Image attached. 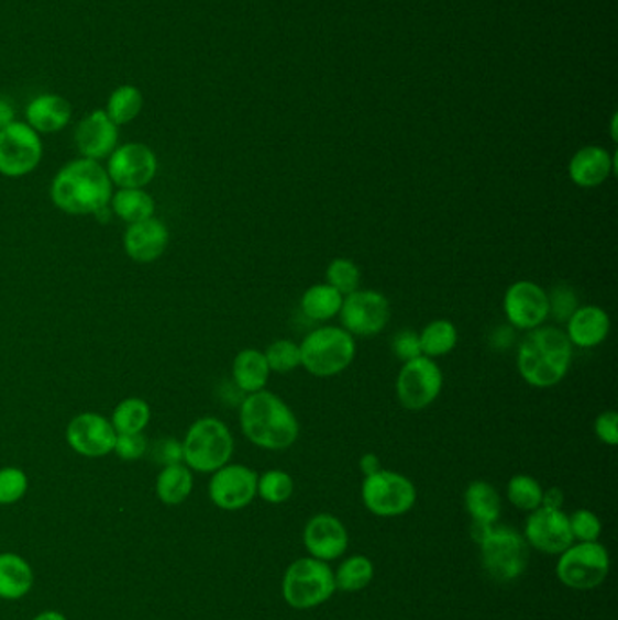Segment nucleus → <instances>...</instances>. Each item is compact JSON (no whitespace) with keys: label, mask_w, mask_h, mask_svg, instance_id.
<instances>
[{"label":"nucleus","mask_w":618,"mask_h":620,"mask_svg":"<svg viewBox=\"0 0 618 620\" xmlns=\"http://www.w3.org/2000/svg\"><path fill=\"white\" fill-rule=\"evenodd\" d=\"M109 180L119 189H145L158 175V156L142 142L122 144L106 164Z\"/></svg>","instance_id":"nucleus-13"},{"label":"nucleus","mask_w":618,"mask_h":620,"mask_svg":"<svg viewBox=\"0 0 618 620\" xmlns=\"http://www.w3.org/2000/svg\"><path fill=\"white\" fill-rule=\"evenodd\" d=\"M184 465L198 474H212L231 463L234 438L222 419L206 416L196 419L181 440Z\"/></svg>","instance_id":"nucleus-5"},{"label":"nucleus","mask_w":618,"mask_h":620,"mask_svg":"<svg viewBox=\"0 0 618 620\" xmlns=\"http://www.w3.org/2000/svg\"><path fill=\"white\" fill-rule=\"evenodd\" d=\"M479 546L483 568L497 583H514L528 568L530 546L516 528L494 524Z\"/></svg>","instance_id":"nucleus-7"},{"label":"nucleus","mask_w":618,"mask_h":620,"mask_svg":"<svg viewBox=\"0 0 618 620\" xmlns=\"http://www.w3.org/2000/svg\"><path fill=\"white\" fill-rule=\"evenodd\" d=\"M30 488V477L26 472L16 466L0 468V507H10L21 501Z\"/></svg>","instance_id":"nucleus-38"},{"label":"nucleus","mask_w":618,"mask_h":620,"mask_svg":"<svg viewBox=\"0 0 618 620\" xmlns=\"http://www.w3.org/2000/svg\"><path fill=\"white\" fill-rule=\"evenodd\" d=\"M562 502H564V494H562L561 488H556V486L548 488V490H544V494H542L541 507L561 510Z\"/></svg>","instance_id":"nucleus-46"},{"label":"nucleus","mask_w":618,"mask_h":620,"mask_svg":"<svg viewBox=\"0 0 618 620\" xmlns=\"http://www.w3.org/2000/svg\"><path fill=\"white\" fill-rule=\"evenodd\" d=\"M572 362L573 345L559 326H537L517 346V370L533 388L556 387L566 378Z\"/></svg>","instance_id":"nucleus-2"},{"label":"nucleus","mask_w":618,"mask_h":620,"mask_svg":"<svg viewBox=\"0 0 618 620\" xmlns=\"http://www.w3.org/2000/svg\"><path fill=\"white\" fill-rule=\"evenodd\" d=\"M195 488V476L189 466L184 463L167 465L156 476V497L167 507H178L186 502Z\"/></svg>","instance_id":"nucleus-26"},{"label":"nucleus","mask_w":618,"mask_h":620,"mask_svg":"<svg viewBox=\"0 0 618 620\" xmlns=\"http://www.w3.org/2000/svg\"><path fill=\"white\" fill-rule=\"evenodd\" d=\"M142 109H144V93L136 86L124 84L109 95L103 111L120 128V125L131 124L133 120L139 119Z\"/></svg>","instance_id":"nucleus-31"},{"label":"nucleus","mask_w":618,"mask_h":620,"mask_svg":"<svg viewBox=\"0 0 618 620\" xmlns=\"http://www.w3.org/2000/svg\"><path fill=\"white\" fill-rule=\"evenodd\" d=\"M15 108L8 99L0 97V130H4L8 125L16 122Z\"/></svg>","instance_id":"nucleus-47"},{"label":"nucleus","mask_w":618,"mask_h":620,"mask_svg":"<svg viewBox=\"0 0 618 620\" xmlns=\"http://www.w3.org/2000/svg\"><path fill=\"white\" fill-rule=\"evenodd\" d=\"M611 318L598 306H578L566 321L567 340L573 348H595L608 340Z\"/></svg>","instance_id":"nucleus-21"},{"label":"nucleus","mask_w":618,"mask_h":620,"mask_svg":"<svg viewBox=\"0 0 618 620\" xmlns=\"http://www.w3.org/2000/svg\"><path fill=\"white\" fill-rule=\"evenodd\" d=\"M71 119V102L57 93L36 95L26 106V124L38 135H53L66 130Z\"/></svg>","instance_id":"nucleus-23"},{"label":"nucleus","mask_w":618,"mask_h":620,"mask_svg":"<svg viewBox=\"0 0 618 620\" xmlns=\"http://www.w3.org/2000/svg\"><path fill=\"white\" fill-rule=\"evenodd\" d=\"M372 579H374V564L366 555L345 558L338 572H334L335 589H341L345 594L365 589L371 585Z\"/></svg>","instance_id":"nucleus-33"},{"label":"nucleus","mask_w":618,"mask_h":620,"mask_svg":"<svg viewBox=\"0 0 618 620\" xmlns=\"http://www.w3.org/2000/svg\"><path fill=\"white\" fill-rule=\"evenodd\" d=\"M44 156L42 136L26 122H13L0 130V175L22 178L41 166Z\"/></svg>","instance_id":"nucleus-11"},{"label":"nucleus","mask_w":618,"mask_h":620,"mask_svg":"<svg viewBox=\"0 0 618 620\" xmlns=\"http://www.w3.org/2000/svg\"><path fill=\"white\" fill-rule=\"evenodd\" d=\"M304 544L310 557L330 563L349 549V532L338 517L318 513L305 527Z\"/></svg>","instance_id":"nucleus-19"},{"label":"nucleus","mask_w":618,"mask_h":620,"mask_svg":"<svg viewBox=\"0 0 618 620\" xmlns=\"http://www.w3.org/2000/svg\"><path fill=\"white\" fill-rule=\"evenodd\" d=\"M109 419L117 434H140L150 424L151 405L142 398L122 399Z\"/></svg>","instance_id":"nucleus-32"},{"label":"nucleus","mask_w":618,"mask_h":620,"mask_svg":"<svg viewBox=\"0 0 618 620\" xmlns=\"http://www.w3.org/2000/svg\"><path fill=\"white\" fill-rule=\"evenodd\" d=\"M271 373L289 374L301 367L299 343L293 340H276L263 351Z\"/></svg>","instance_id":"nucleus-35"},{"label":"nucleus","mask_w":618,"mask_h":620,"mask_svg":"<svg viewBox=\"0 0 618 620\" xmlns=\"http://www.w3.org/2000/svg\"><path fill=\"white\" fill-rule=\"evenodd\" d=\"M294 494V479L285 470H267L258 476V496L268 505L289 501Z\"/></svg>","instance_id":"nucleus-36"},{"label":"nucleus","mask_w":618,"mask_h":620,"mask_svg":"<svg viewBox=\"0 0 618 620\" xmlns=\"http://www.w3.org/2000/svg\"><path fill=\"white\" fill-rule=\"evenodd\" d=\"M567 517H570L573 541H577V543H597L600 533H603V522L598 519L597 513H593L592 510H586V508H581V510Z\"/></svg>","instance_id":"nucleus-39"},{"label":"nucleus","mask_w":618,"mask_h":620,"mask_svg":"<svg viewBox=\"0 0 618 620\" xmlns=\"http://www.w3.org/2000/svg\"><path fill=\"white\" fill-rule=\"evenodd\" d=\"M542 494H544V488L541 483L537 481L536 477L526 476V474L511 477L506 486L508 501L522 512H533L541 507Z\"/></svg>","instance_id":"nucleus-34"},{"label":"nucleus","mask_w":618,"mask_h":620,"mask_svg":"<svg viewBox=\"0 0 618 620\" xmlns=\"http://www.w3.org/2000/svg\"><path fill=\"white\" fill-rule=\"evenodd\" d=\"M609 553L604 544L598 543H573L570 549L559 555L556 563V577L562 585L572 589L597 588L608 579Z\"/></svg>","instance_id":"nucleus-9"},{"label":"nucleus","mask_w":618,"mask_h":620,"mask_svg":"<svg viewBox=\"0 0 618 620\" xmlns=\"http://www.w3.org/2000/svg\"><path fill=\"white\" fill-rule=\"evenodd\" d=\"M548 303H550V315L559 323H566L570 315L577 310L578 298L573 287L566 284H559L548 292Z\"/></svg>","instance_id":"nucleus-40"},{"label":"nucleus","mask_w":618,"mask_h":620,"mask_svg":"<svg viewBox=\"0 0 618 620\" xmlns=\"http://www.w3.org/2000/svg\"><path fill=\"white\" fill-rule=\"evenodd\" d=\"M271 374L265 354L258 348H243L232 362V383L245 396L265 390Z\"/></svg>","instance_id":"nucleus-24"},{"label":"nucleus","mask_w":618,"mask_h":620,"mask_svg":"<svg viewBox=\"0 0 618 620\" xmlns=\"http://www.w3.org/2000/svg\"><path fill=\"white\" fill-rule=\"evenodd\" d=\"M49 197L69 217H95L111 202L113 184L102 162L75 158L53 176Z\"/></svg>","instance_id":"nucleus-1"},{"label":"nucleus","mask_w":618,"mask_h":620,"mask_svg":"<svg viewBox=\"0 0 618 620\" xmlns=\"http://www.w3.org/2000/svg\"><path fill=\"white\" fill-rule=\"evenodd\" d=\"M390 301L379 290L357 289L343 298L341 326L352 336H377L390 321Z\"/></svg>","instance_id":"nucleus-12"},{"label":"nucleus","mask_w":618,"mask_h":620,"mask_svg":"<svg viewBox=\"0 0 618 620\" xmlns=\"http://www.w3.org/2000/svg\"><path fill=\"white\" fill-rule=\"evenodd\" d=\"M443 385V370L438 362L419 356L412 362L402 363L396 378V398L402 409L421 412L435 403Z\"/></svg>","instance_id":"nucleus-10"},{"label":"nucleus","mask_w":618,"mask_h":620,"mask_svg":"<svg viewBox=\"0 0 618 620\" xmlns=\"http://www.w3.org/2000/svg\"><path fill=\"white\" fill-rule=\"evenodd\" d=\"M256 496H258V474L253 468L228 463L220 470L212 472L209 497L212 505L220 510L238 512L247 508Z\"/></svg>","instance_id":"nucleus-15"},{"label":"nucleus","mask_w":618,"mask_h":620,"mask_svg":"<svg viewBox=\"0 0 618 620\" xmlns=\"http://www.w3.org/2000/svg\"><path fill=\"white\" fill-rule=\"evenodd\" d=\"M343 298L345 296L338 292L334 287H330L329 284L312 285L301 296L299 309L310 321L325 323L340 314Z\"/></svg>","instance_id":"nucleus-28"},{"label":"nucleus","mask_w":618,"mask_h":620,"mask_svg":"<svg viewBox=\"0 0 618 620\" xmlns=\"http://www.w3.org/2000/svg\"><path fill=\"white\" fill-rule=\"evenodd\" d=\"M391 352L399 362H412L416 357L423 356L421 352V343H419V332L405 331L397 332L396 336L391 337Z\"/></svg>","instance_id":"nucleus-42"},{"label":"nucleus","mask_w":618,"mask_h":620,"mask_svg":"<svg viewBox=\"0 0 618 620\" xmlns=\"http://www.w3.org/2000/svg\"><path fill=\"white\" fill-rule=\"evenodd\" d=\"M360 468L363 472V476H372V474L382 470V461H379L376 454L361 455Z\"/></svg>","instance_id":"nucleus-48"},{"label":"nucleus","mask_w":618,"mask_h":620,"mask_svg":"<svg viewBox=\"0 0 618 620\" xmlns=\"http://www.w3.org/2000/svg\"><path fill=\"white\" fill-rule=\"evenodd\" d=\"M525 539L528 546L548 555H561L575 543L567 513L544 507L537 508L526 519Z\"/></svg>","instance_id":"nucleus-17"},{"label":"nucleus","mask_w":618,"mask_h":620,"mask_svg":"<svg viewBox=\"0 0 618 620\" xmlns=\"http://www.w3.org/2000/svg\"><path fill=\"white\" fill-rule=\"evenodd\" d=\"M33 620H67V617L63 616L60 611L47 610L42 611L41 616H36Z\"/></svg>","instance_id":"nucleus-49"},{"label":"nucleus","mask_w":618,"mask_h":620,"mask_svg":"<svg viewBox=\"0 0 618 620\" xmlns=\"http://www.w3.org/2000/svg\"><path fill=\"white\" fill-rule=\"evenodd\" d=\"M325 278V284L334 287L341 295H352L354 290L360 289L361 270L352 259L335 258L327 267Z\"/></svg>","instance_id":"nucleus-37"},{"label":"nucleus","mask_w":618,"mask_h":620,"mask_svg":"<svg viewBox=\"0 0 618 620\" xmlns=\"http://www.w3.org/2000/svg\"><path fill=\"white\" fill-rule=\"evenodd\" d=\"M423 356L430 359L446 356L459 343L457 326L450 320H433L419 332Z\"/></svg>","instance_id":"nucleus-30"},{"label":"nucleus","mask_w":618,"mask_h":620,"mask_svg":"<svg viewBox=\"0 0 618 620\" xmlns=\"http://www.w3.org/2000/svg\"><path fill=\"white\" fill-rule=\"evenodd\" d=\"M356 348V337L343 326H318L299 343L301 367L314 378H334L351 367Z\"/></svg>","instance_id":"nucleus-4"},{"label":"nucleus","mask_w":618,"mask_h":620,"mask_svg":"<svg viewBox=\"0 0 618 620\" xmlns=\"http://www.w3.org/2000/svg\"><path fill=\"white\" fill-rule=\"evenodd\" d=\"M595 435L604 445H618V416L615 410L598 413L595 419Z\"/></svg>","instance_id":"nucleus-43"},{"label":"nucleus","mask_w":618,"mask_h":620,"mask_svg":"<svg viewBox=\"0 0 618 620\" xmlns=\"http://www.w3.org/2000/svg\"><path fill=\"white\" fill-rule=\"evenodd\" d=\"M503 310L508 325L516 331H533L550 318L547 289L530 279L516 281L506 289Z\"/></svg>","instance_id":"nucleus-14"},{"label":"nucleus","mask_w":618,"mask_h":620,"mask_svg":"<svg viewBox=\"0 0 618 620\" xmlns=\"http://www.w3.org/2000/svg\"><path fill=\"white\" fill-rule=\"evenodd\" d=\"M615 155L600 145H586L572 156L567 175L570 180L583 189L603 186L615 173Z\"/></svg>","instance_id":"nucleus-22"},{"label":"nucleus","mask_w":618,"mask_h":620,"mask_svg":"<svg viewBox=\"0 0 618 620\" xmlns=\"http://www.w3.org/2000/svg\"><path fill=\"white\" fill-rule=\"evenodd\" d=\"M32 564L16 553H0V599H24L33 588Z\"/></svg>","instance_id":"nucleus-25"},{"label":"nucleus","mask_w":618,"mask_h":620,"mask_svg":"<svg viewBox=\"0 0 618 620\" xmlns=\"http://www.w3.org/2000/svg\"><path fill=\"white\" fill-rule=\"evenodd\" d=\"M150 440L144 432L140 434H119L114 441L113 454L119 455L122 461H139L147 454Z\"/></svg>","instance_id":"nucleus-41"},{"label":"nucleus","mask_w":618,"mask_h":620,"mask_svg":"<svg viewBox=\"0 0 618 620\" xmlns=\"http://www.w3.org/2000/svg\"><path fill=\"white\" fill-rule=\"evenodd\" d=\"M514 326H499V329H495L494 334L489 337V345L494 346L495 351H506V348H510L514 345Z\"/></svg>","instance_id":"nucleus-45"},{"label":"nucleus","mask_w":618,"mask_h":620,"mask_svg":"<svg viewBox=\"0 0 618 620\" xmlns=\"http://www.w3.org/2000/svg\"><path fill=\"white\" fill-rule=\"evenodd\" d=\"M111 212L122 222L136 223L155 217L156 202L145 189H119L111 197Z\"/></svg>","instance_id":"nucleus-29"},{"label":"nucleus","mask_w":618,"mask_h":620,"mask_svg":"<svg viewBox=\"0 0 618 620\" xmlns=\"http://www.w3.org/2000/svg\"><path fill=\"white\" fill-rule=\"evenodd\" d=\"M464 507L472 521L497 524L503 502L494 485L488 481H472L464 491Z\"/></svg>","instance_id":"nucleus-27"},{"label":"nucleus","mask_w":618,"mask_h":620,"mask_svg":"<svg viewBox=\"0 0 618 620\" xmlns=\"http://www.w3.org/2000/svg\"><path fill=\"white\" fill-rule=\"evenodd\" d=\"M169 228L161 218L151 217L125 228L124 251L136 264H153L164 256L169 245Z\"/></svg>","instance_id":"nucleus-20"},{"label":"nucleus","mask_w":618,"mask_h":620,"mask_svg":"<svg viewBox=\"0 0 618 620\" xmlns=\"http://www.w3.org/2000/svg\"><path fill=\"white\" fill-rule=\"evenodd\" d=\"M240 427L254 446L271 452L287 450L298 441L299 419L278 394L260 390L240 403Z\"/></svg>","instance_id":"nucleus-3"},{"label":"nucleus","mask_w":618,"mask_h":620,"mask_svg":"<svg viewBox=\"0 0 618 620\" xmlns=\"http://www.w3.org/2000/svg\"><path fill=\"white\" fill-rule=\"evenodd\" d=\"M155 460L164 466L184 463V449H181V441L175 440V438L161 440V443H158L155 449Z\"/></svg>","instance_id":"nucleus-44"},{"label":"nucleus","mask_w":618,"mask_h":620,"mask_svg":"<svg viewBox=\"0 0 618 620\" xmlns=\"http://www.w3.org/2000/svg\"><path fill=\"white\" fill-rule=\"evenodd\" d=\"M334 572L320 558L304 557L294 561L284 575L282 594L294 610H312L334 595Z\"/></svg>","instance_id":"nucleus-6"},{"label":"nucleus","mask_w":618,"mask_h":620,"mask_svg":"<svg viewBox=\"0 0 618 620\" xmlns=\"http://www.w3.org/2000/svg\"><path fill=\"white\" fill-rule=\"evenodd\" d=\"M117 435L111 419L98 412L77 413L66 427L69 449L89 460L113 454Z\"/></svg>","instance_id":"nucleus-16"},{"label":"nucleus","mask_w":618,"mask_h":620,"mask_svg":"<svg viewBox=\"0 0 618 620\" xmlns=\"http://www.w3.org/2000/svg\"><path fill=\"white\" fill-rule=\"evenodd\" d=\"M361 499L374 516L399 517L412 510L418 501V490L407 476L382 468L365 477L361 485Z\"/></svg>","instance_id":"nucleus-8"},{"label":"nucleus","mask_w":618,"mask_h":620,"mask_svg":"<svg viewBox=\"0 0 618 620\" xmlns=\"http://www.w3.org/2000/svg\"><path fill=\"white\" fill-rule=\"evenodd\" d=\"M119 140L120 128L103 109H95L86 114L75 130L78 153L89 160H108L109 155L119 147Z\"/></svg>","instance_id":"nucleus-18"}]
</instances>
